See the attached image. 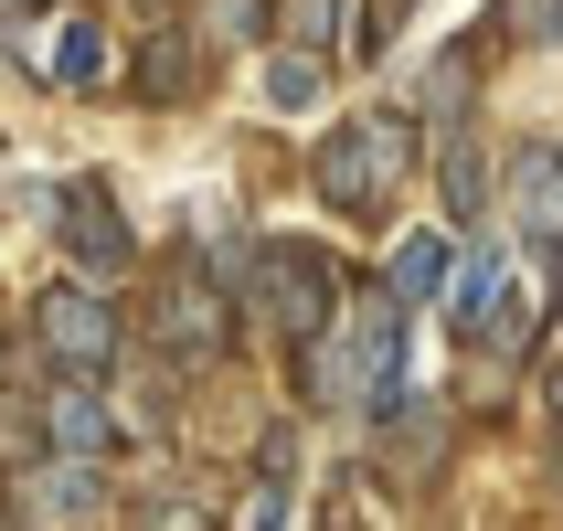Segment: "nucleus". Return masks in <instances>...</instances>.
Instances as JSON below:
<instances>
[{"label":"nucleus","mask_w":563,"mask_h":531,"mask_svg":"<svg viewBox=\"0 0 563 531\" xmlns=\"http://www.w3.org/2000/svg\"><path fill=\"white\" fill-rule=\"evenodd\" d=\"M415 118L405 107H362L351 128H330L319 139V202L330 213H351V223H383V202H394V181L415 170Z\"/></svg>","instance_id":"obj_1"},{"label":"nucleus","mask_w":563,"mask_h":531,"mask_svg":"<svg viewBox=\"0 0 563 531\" xmlns=\"http://www.w3.org/2000/svg\"><path fill=\"white\" fill-rule=\"evenodd\" d=\"M245 298L277 319L287 341H330V330H341V309H351V298H341V266H330L319 245H287V234L245 255Z\"/></svg>","instance_id":"obj_2"},{"label":"nucleus","mask_w":563,"mask_h":531,"mask_svg":"<svg viewBox=\"0 0 563 531\" xmlns=\"http://www.w3.org/2000/svg\"><path fill=\"white\" fill-rule=\"evenodd\" d=\"M32 341H43V362H54L64 383H96L107 362H118V309H107L86 277H54L43 298H32Z\"/></svg>","instance_id":"obj_3"},{"label":"nucleus","mask_w":563,"mask_h":531,"mask_svg":"<svg viewBox=\"0 0 563 531\" xmlns=\"http://www.w3.org/2000/svg\"><path fill=\"white\" fill-rule=\"evenodd\" d=\"M150 330H159V351L170 362H223V341H234V309H223V287H202V266H170L159 277V298H150Z\"/></svg>","instance_id":"obj_4"},{"label":"nucleus","mask_w":563,"mask_h":531,"mask_svg":"<svg viewBox=\"0 0 563 531\" xmlns=\"http://www.w3.org/2000/svg\"><path fill=\"white\" fill-rule=\"evenodd\" d=\"M54 234H64V255L86 266V277H118L128 266V223H118V202H107V181H75L54 202Z\"/></svg>","instance_id":"obj_5"},{"label":"nucleus","mask_w":563,"mask_h":531,"mask_svg":"<svg viewBox=\"0 0 563 531\" xmlns=\"http://www.w3.org/2000/svg\"><path fill=\"white\" fill-rule=\"evenodd\" d=\"M22 64L43 86H107V32H96L86 11H54V22H32Z\"/></svg>","instance_id":"obj_6"},{"label":"nucleus","mask_w":563,"mask_h":531,"mask_svg":"<svg viewBox=\"0 0 563 531\" xmlns=\"http://www.w3.org/2000/svg\"><path fill=\"white\" fill-rule=\"evenodd\" d=\"M43 436H54V457L96 468V457L118 446V414H107V394H96V383H54V394H43Z\"/></svg>","instance_id":"obj_7"},{"label":"nucleus","mask_w":563,"mask_h":531,"mask_svg":"<svg viewBox=\"0 0 563 531\" xmlns=\"http://www.w3.org/2000/svg\"><path fill=\"white\" fill-rule=\"evenodd\" d=\"M500 255L489 245H468L457 255V266H446V330H457V341H489V319H500Z\"/></svg>","instance_id":"obj_8"},{"label":"nucleus","mask_w":563,"mask_h":531,"mask_svg":"<svg viewBox=\"0 0 563 531\" xmlns=\"http://www.w3.org/2000/svg\"><path fill=\"white\" fill-rule=\"evenodd\" d=\"M96 500H107V489H96V468H75V457L32 468V510H43V521H96Z\"/></svg>","instance_id":"obj_9"},{"label":"nucleus","mask_w":563,"mask_h":531,"mask_svg":"<svg viewBox=\"0 0 563 531\" xmlns=\"http://www.w3.org/2000/svg\"><path fill=\"white\" fill-rule=\"evenodd\" d=\"M437 181H446V213H457V223L489 213V159H478V139H446V170H437Z\"/></svg>","instance_id":"obj_10"},{"label":"nucleus","mask_w":563,"mask_h":531,"mask_svg":"<svg viewBox=\"0 0 563 531\" xmlns=\"http://www.w3.org/2000/svg\"><path fill=\"white\" fill-rule=\"evenodd\" d=\"M446 287V245L437 234H415V245H394V309H415V298H437Z\"/></svg>","instance_id":"obj_11"},{"label":"nucleus","mask_w":563,"mask_h":531,"mask_svg":"<svg viewBox=\"0 0 563 531\" xmlns=\"http://www.w3.org/2000/svg\"><path fill=\"white\" fill-rule=\"evenodd\" d=\"M563 191V150H521V170H510V213L542 223V202Z\"/></svg>","instance_id":"obj_12"},{"label":"nucleus","mask_w":563,"mask_h":531,"mask_svg":"<svg viewBox=\"0 0 563 531\" xmlns=\"http://www.w3.org/2000/svg\"><path fill=\"white\" fill-rule=\"evenodd\" d=\"M287 521V446H266V478L234 500V531H277Z\"/></svg>","instance_id":"obj_13"},{"label":"nucleus","mask_w":563,"mask_h":531,"mask_svg":"<svg viewBox=\"0 0 563 531\" xmlns=\"http://www.w3.org/2000/svg\"><path fill=\"white\" fill-rule=\"evenodd\" d=\"M319 86H330V64H309V54H277V64H266V96H277L287 118H298V107H319Z\"/></svg>","instance_id":"obj_14"},{"label":"nucleus","mask_w":563,"mask_h":531,"mask_svg":"<svg viewBox=\"0 0 563 531\" xmlns=\"http://www.w3.org/2000/svg\"><path fill=\"white\" fill-rule=\"evenodd\" d=\"M287 43H298V54H330V43H341V0H287Z\"/></svg>","instance_id":"obj_15"},{"label":"nucleus","mask_w":563,"mask_h":531,"mask_svg":"<svg viewBox=\"0 0 563 531\" xmlns=\"http://www.w3.org/2000/svg\"><path fill=\"white\" fill-rule=\"evenodd\" d=\"M139 86H150V96H181V86H191V43H181V32H159V43H150Z\"/></svg>","instance_id":"obj_16"},{"label":"nucleus","mask_w":563,"mask_h":531,"mask_svg":"<svg viewBox=\"0 0 563 531\" xmlns=\"http://www.w3.org/2000/svg\"><path fill=\"white\" fill-rule=\"evenodd\" d=\"M500 32L510 43H563V0H500Z\"/></svg>","instance_id":"obj_17"},{"label":"nucleus","mask_w":563,"mask_h":531,"mask_svg":"<svg viewBox=\"0 0 563 531\" xmlns=\"http://www.w3.org/2000/svg\"><path fill=\"white\" fill-rule=\"evenodd\" d=\"M202 32L213 43H255L266 32V0H202Z\"/></svg>","instance_id":"obj_18"},{"label":"nucleus","mask_w":563,"mask_h":531,"mask_svg":"<svg viewBox=\"0 0 563 531\" xmlns=\"http://www.w3.org/2000/svg\"><path fill=\"white\" fill-rule=\"evenodd\" d=\"M553 489H563V373H553Z\"/></svg>","instance_id":"obj_19"},{"label":"nucleus","mask_w":563,"mask_h":531,"mask_svg":"<svg viewBox=\"0 0 563 531\" xmlns=\"http://www.w3.org/2000/svg\"><path fill=\"white\" fill-rule=\"evenodd\" d=\"M0 11H32V0H0Z\"/></svg>","instance_id":"obj_20"}]
</instances>
